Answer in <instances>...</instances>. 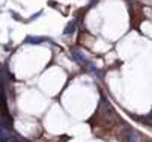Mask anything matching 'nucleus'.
Masks as SVG:
<instances>
[{
    "instance_id": "f257e3e1",
    "label": "nucleus",
    "mask_w": 152,
    "mask_h": 142,
    "mask_svg": "<svg viewBox=\"0 0 152 142\" xmlns=\"http://www.w3.org/2000/svg\"><path fill=\"white\" fill-rule=\"evenodd\" d=\"M128 141H129V142H140V135H139L137 132H133L131 135H129Z\"/></svg>"
}]
</instances>
